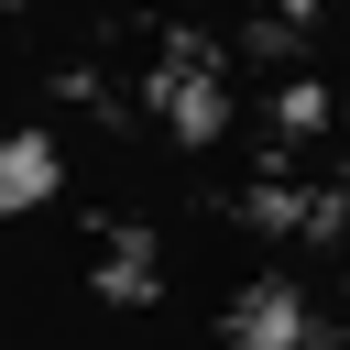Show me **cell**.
<instances>
[{"label":"cell","instance_id":"cell-1","mask_svg":"<svg viewBox=\"0 0 350 350\" xmlns=\"http://www.w3.org/2000/svg\"><path fill=\"white\" fill-rule=\"evenodd\" d=\"M230 350H306V306H295V284L273 273V284H252L241 306H230Z\"/></svg>","mask_w":350,"mask_h":350},{"label":"cell","instance_id":"cell-2","mask_svg":"<svg viewBox=\"0 0 350 350\" xmlns=\"http://www.w3.org/2000/svg\"><path fill=\"white\" fill-rule=\"evenodd\" d=\"M55 197V142L44 131H11L0 142V208H44Z\"/></svg>","mask_w":350,"mask_h":350}]
</instances>
